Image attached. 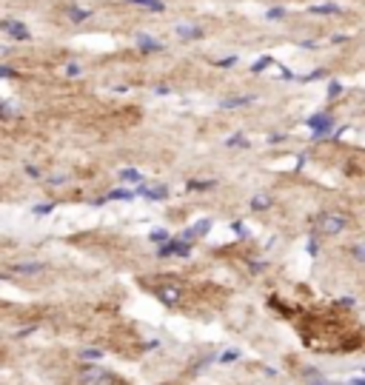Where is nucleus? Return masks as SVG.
<instances>
[{
  "label": "nucleus",
  "mask_w": 365,
  "mask_h": 385,
  "mask_svg": "<svg viewBox=\"0 0 365 385\" xmlns=\"http://www.w3.org/2000/svg\"><path fill=\"white\" fill-rule=\"evenodd\" d=\"M351 385H365V379H362V377H357V379H351Z\"/></svg>",
  "instance_id": "nucleus-34"
},
{
  "label": "nucleus",
  "mask_w": 365,
  "mask_h": 385,
  "mask_svg": "<svg viewBox=\"0 0 365 385\" xmlns=\"http://www.w3.org/2000/svg\"><path fill=\"white\" fill-rule=\"evenodd\" d=\"M328 94H331V97H337V94H339V83H331V86H328Z\"/></svg>",
  "instance_id": "nucleus-31"
},
{
  "label": "nucleus",
  "mask_w": 365,
  "mask_h": 385,
  "mask_svg": "<svg viewBox=\"0 0 365 385\" xmlns=\"http://www.w3.org/2000/svg\"><path fill=\"white\" fill-rule=\"evenodd\" d=\"M137 194H146V197H152V200H160V197H166V194H168V188H166V186H152V188H148V186H140Z\"/></svg>",
  "instance_id": "nucleus-11"
},
{
  "label": "nucleus",
  "mask_w": 365,
  "mask_h": 385,
  "mask_svg": "<svg viewBox=\"0 0 365 385\" xmlns=\"http://www.w3.org/2000/svg\"><path fill=\"white\" fill-rule=\"evenodd\" d=\"M80 382L83 385H109L112 382V374L103 371L100 366H83L80 368Z\"/></svg>",
  "instance_id": "nucleus-2"
},
{
  "label": "nucleus",
  "mask_w": 365,
  "mask_h": 385,
  "mask_svg": "<svg viewBox=\"0 0 365 385\" xmlns=\"http://www.w3.org/2000/svg\"><path fill=\"white\" fill-rule=\"evenodd\" d=\"M266 17H268V20H280V17H286V9H283V6H271V9L266 12Z\"/></svg>",
  "instance_id": "nucleus-20"
},
{
  "label": "nucleus",
  "mask_w": 365,
  "mask_h": 385,
  "mask_svg": "<svg viewBox=\"0 0 365 385\" xmlns=\"http://www.w3.org/2000/svg\"><path fill=\"white\" fill-rule=\"evenodd\" d=\"M49 186H63V183H66V174H54V177H49L46 180Z\"/></svg>",
  "instance_id": "nucleus-24"
},
{
  "label": "nucleus",
  "mask_w": 365,
  "mask_h": 385,
  "mask_svg": "<svg viewBox=\"0 0 365 385\" xmlns=\"http://www.w3.org/2000/svg\"><path fill=\"white\" fill-rule=\"evenodd\" d=\"M208 228H211V220H200V223H194L191 231H186V243L194 237H203V234H208Z\"/></svg>",
  "instance_id": "nucleus-10"
},
{
  "label": "nucleus",
  "mask_w": 365,
  "mask_h": 385,
  "mask_svg": "<svg viewBox=\"0 0 365 385\" xmlns=\"http://www.w3.org/2000/svg\"><path fill=\"white\" fill-rule=\"evenodd\" d=\"M226 146H240V148H246V146H248V140H243L240 134H234V137L226 140Z\"/></svg>",
  "instance_id": "nucleus-22"
},
{
  "label": "nucleus",
  "mask_w": 365,
  "mask_h": 385,
  "mask_svg": "<svg viewBox=\"0 0 365 385\" xmlns=\"http://www.w3.org/2000/svg\"><path fill=\"white\" fill-rule=\"evenodd\" d=\"M351 257L357 260V263H365V240H359V243L351 246Z\"/></svg>",
  "instance_id": "nucleus-19"
},
{
  "label": "nucleus",
  "mask_w": 365,
  "mask_h": 385,
  "mask_svg": "<svg viewBox=\"0 0 365 385\" xmlns=\"http://www.w3.org/2000/svg\"><path fill=\"white\" fill-rule=\"evenodd\" d=\"M177 37H183V40H200V37H203V29L194 26V23H180V26H177Z\"/></svg>",
  "instance_id": "nucleus-7"
},
{
  "label": "nucleus",
  "mask_w": 365,
  "mask_h": 385,
  "mask_svg": "<svg viewBox=\"0 0 365 385\" xmlns=\"http://www.w3.org/2000/svg\"><path fill=\"white\" fill-rule=\"evenodd\" d=\"M137 46L143 49V52H163V43L154 37H146V34H137Z\"/></svg>",
  "instance_id": "nucleus-9"
},
{
  "label": "nucleus",
  "mask_w": 365,
  "mask_h": 385,
  "mask_svg": "<svg viewBox=\"0 0 365 385\" xmlns=\"http://www.w3.org/2000/svg\"><path fill=\"white\" fill-rule=\"evenodd\" d=\"M214 186H217L214 180H191V183H188L191 191H206V188H214Z\"/></svg>",
  "instance_id": "nucleus-18"
},
{
  "label": "nucleus",
  "mask_w": 365,
  "mask_h": 385,
  "mask_svg": "<svg viewBox=\"0 0 365 385\" xmlns=\"http://www.w3.org/2000/svg\"><path fill=\"white\" fill-rule=\"evenodd\" d=\"M362 371H365V368H362Z\"/></svg>",
  "instance_id": "nucleus-36"
},
{
  "label": "nucleus",
  "mask_w": 365,
  "mask_h": 385,
  "mask_svg": "<svg viewBox=\"0 0 365 385\" xmlns=\"http://www.w3.org/2000/svg\"><path fill=\"white\" fill-rule=\"evenodd\" d=\"M237 357H240L237 351H226V354H223V357H220V359H223V362H234V359H237Z\"/></svg>",
  "instance_id": "nucleus-29"
},
{
  "label": "nucleus",
  "mask_w": 365,
  "mask_h": 385,
  "mask_svg": "<svg viewBox=\"0 0 365 385\" xmlns=\"http://www.w3.org/2000/svg\"><path fill=\"white\" fill-rule=\"evenodd\" d=\"M154 243H168V231H152Z\"/></svg>",
  "instance_id": "nucleus-27"
},
{
  "label": "nucleus",
  "mask_w": 365,
  "mask_h": 385,
  "mask_svg": "<svg viewBox=\"0 0 365 385\" xmlns=\"http://www.w3.org/2000/svg\"><path fill=\"white\" fill-rule=\"evenodd\" d=\"M317 228L323 234H339L348 228V217L342 211H323L317 217Z\"/></svg>",
  "instance_id": "nucleus-1"
},
{
  "label": "nucleus",
  "mask_w": 365,
  "mask_h": 385,
  "mask_svg": "<svg viewBox=\"0 0 365 385\" xmlns=\"http://www.w3.org/2000/svg\"><path fill=\"white\" fill-rule=\"evenodd\" d=\"M128 3H134V6H143V9H152V12H163V9H166V3H163V0H128Z\"/></svg>",
  "instance_id": "nucleus-12"
},
{
  "label": "nucleus",
  "mask_w": 365,
  "mask_h": 385,
  "mask_svg": "<svg viewBox=\"0 0 365 385\" xmlns=\"http://www.w3.org/2000/svg\"><path fill=\"white\" fill-rule=\"evenodd\" d=\"M0 74H3V77H12L14 72H12V66H0Z\"/></svg>",
  "instance_id": "nucleus-32"
},
{
  "label": "nucleus",
  "mask_w": 365,
  "mask_h": 385,
  "mask_svg": "<svg viewBox=\"0 0 365 385\" xmlns=\"http://www.w3.org/2000/svg\"><path fill=\"white\" fill-rule=\"evenodd\" d=\"M268 206H271V197H266V194H257V197H251V208H254V211H266Z\"/></svg>",
  "instance_id": "nucleus-15"
},
{
  "label": "nucleus",
  "mask_w": 365,
  "mask_h": 385,
  "mask_svg": "<svg viewBox=\"0 0 365 385\" xmlns=\"http://www.w3.org/2000/svg\"><path fill=\"white\" fill-rule=\"evenodd\" d=\"M342 9L334 6V3H323V6H311V14H339Z\"/></svg>",
  "instance_id": "nucleus-17"
},
{
  "label": "nucleus",
  "mask_w": 365,
  "mask_h": 385,
  "mask_svg": "<svg viewBox=\"0 0 365 385\" xmlns=\"http://www.w3.org/2000/svg\"><path fill=\"white\" fill-rule=\"evenodd\" d=\"M191 251V243H166V246H160V257H171V254H177V257H186V254Z\"/></svg>",
  "instance_id": "nucleus-5"
},
{
  "label": "nucleus",
  "mask_w": 365,
  "mask_h": 385,
  "mask_svg": "<svg viewBox=\"0 0 365 385\" xmlns=\"http://www.w3.org/2000/svg\"><path fill=\"white\" fill-rule=\"evenodd\" d=\"M157 297L163 300L166 306H174V303H177V297H180V291H177V288H160Z\"/></svg>",
  "instance_id": "nucleus-13"
},
{
  "label": "nucleus",
  "mask_w": 365,
  "mask_h": 385,
  "mask_svg": "<svg viewBox=\"0 0 365 385\" xmlns=\"http://www.w3.org/2000/svg\"><path fill=\"white\" fill-rule=\"evenodd\" d=\"M237 63V57H223V60H217V66H234Z\"/></svg>",
  "instance_id": "nucleus-30"
},
{
  "label": "nucleus",
  "mask_w": 365,
  "mask_h": 385,
  "mask_svg": "<svg viewBox=\"0 0 365 385\" xmlns=\"http://www.w3.org/2000/svg\"><path fill=\"white\" fill-rule=\"evenodd\" d=\"M103 357V351H97V348H86L83 351V359H100Z\"/></svg>",
  "instance_id": "nucleus-23"
},
{
  "label": "nucleus",
  "mask_w": 365,
  "mask_h": 385,
  "mask_svg": "<svg viewBox=\"0 0 365 385\" xmlns=\"http://www.w3.org/2000/svg\"><path fill=\"white\" fill-rule=\"evenodd\" d=\"M26 174H29V177H40V172L34 166H26Z\"/></svg>",
  "instance_id": "nucleus-33"
},
{
  "label": "nucleus",
  "mask_w": 365,
  "mask_h": 385,
  "mask_svg": "<svg viewBox=\"0 0 365 385\" xmlns=\"http://www.w3.org/2000/svg\"><path fill=\"white\" fill-rule=\"evenodd\" d=\"M311 385H328V382H326V379H317V382H311Z\"/></svg>",
  "instance_id": "nucleus-35"
},
{
  "label": "nucleus",
  "mask_w": 365,
  "mask_h": 385,
  "mask_svg": "<svg viewBox=\"0 0 365 385\" xmlns=\"http://www.w3.org/2000/svg\"><path fill=\"white\" fill-rule=\"evenodd\" d=\"M89 17H92V12H86V9H77V6L69 9V20H72V23H83V20H89Z\"/></svg>",
  "instance_id": "nucleus-14"
},
{
  "label": "nucleus",
  "mask_w": 365,
  "mask_h": 385,
  "mask_svg": "<svg viewBox=\"0 0 365 385\" xmlns=\"http://www.w3.org/2000/svg\"><path fill=\"white\" fill-rule=\"evenodd\" d=\"M12 271L14 274H43L46 271V266H43V263H37V260H26V263H17V266H12Z\"/></svg>",
  "instance_id": "nucleus-6"
},
{
  "label": "nucleus",
  "mask_w": 365,
  "mask_h": 385,
  "mask_svg": "<svg viewBox=\"0 0 365 385\" xmlns=\"http://www.w3.org/2000/svg\"><path fill=\"white\" fill-rule=\"evenodd\" d=\"M120 180H126V183H143V174H140L137 168H123Z\"/></svg>",
  "instance_id": "nucleus-16"
},
{
  "label": "nucleus",
  "mask_w": 365,
  "mask_h": 385,
  "mask_svg": "<svg viewBox=\"0 0 365 385\" xmlns=\"http://www.w3.org/2000/svg\"><path fill=\"white\" fill-rule=\"evenodd\" d=\"M0 29L9 34V37H14V40H29L32 34H29V29L23 26V23H17V20H3L0 23Z\"/></svg>",
  "instance_id": "nucleus-4"
},
{
  "label": "nucleus",
  "mask_w": 365,
  "mask_h": 385,
  "mask_svg": "<svg viewBox=\"0 0 365 385\" xmlns=\"http://www.w3.org/2000/svg\"><path fill=\"white\" fill-rule=\"evenodd\" d=\"M54 208V203H40V206H34V214H49Z\"/></svg>",
  "instance_id": "nucleus-25"
},
{
  "label": "nucleus",
  "mask_w": 365,
  "mask_h": 385,
  "mask_svg": "<svg viewBox=\"0 0 365 385\" xmlns=\"http://www.w3.org/2000/svg\"><path fill=\"white\" fill-rule=\"evenodd\" d=\"M308 129H314V140L326 137V134H331V129H334V117L328 112H323L319 117H308Z\"/></svg>",
  "instance_id": "nucleus-3"
},
{
  "label": "nucleus",
  "mask_w": 365,
  "mask_h": 385,
  "mask_svg": "<svg viewBox=\"0 0 365 385\" xmlns=\"http://www.w3.org/2000/svg\"><path fill=\"white\" fill-rule=\"evenodd\" d=\"M268 63H271V60H268V57H263V60H257V63H254V66H251V72H257V74H260V72H263V69H266V66H268Z\"/></svg>",
  "instance_id": "nucleus-28"
},
{
  "label": "nucleus",
  "mask_w": 365,
  "mask_h": 385,
  "mask_svg": "<svg viewBox=\"0 0 365 385\" xmlns=\"http://www.w3.org/2000/svg\"><path fill=\"white\" fill-rule=\"evenodd\" d=\"M134 194L132 191H126V188H117V191H112L109 194V200H132Z\"/></svg>",
  "instance_id": "nucleus-21"
},
{
  "label": "nucleus",
  "mask_w": 365,
  "mask_h": 385,
  "mask_svg": "<svg viewBox=\"0 0 365 385\" xmlns=\"http://www.w3.org/2000/svg\"><path fill=\"white\" fill-rule=\"evenodd\" d=\"M80 72H83V69H80L77 63H69V66H66V74H69V77H80Z\"/></svg>",
  "instance_id": "nucleus-26"
},
{
  "label": "nucleus",
  "mask_w": 365,
  "mask_h": 385,
  "mask_svg": "<svg viewBox=\"0 0 365 385\" xmlns=\"http://www.w3.org/2000/svg\"><path fill=\"white\" fill-rule=\"evenodd\" d=\"M254 100V94H243V97H226L220 100V109H240V106H248Z\"/></svg>",
  "instance_id": "nucleus-8"
}]
</instances>
